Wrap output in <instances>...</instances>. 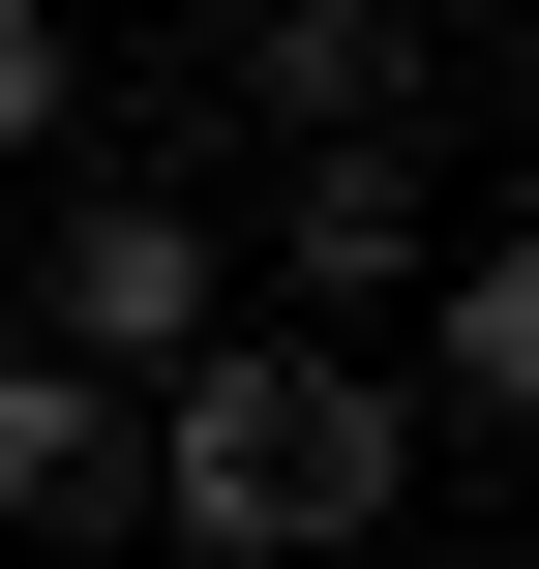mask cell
Instances as JSON below:
<instances>
[{
	"label": "cell",
	"mask_w": 539,
	"mask_h": 569,
	"mask_svg": "<svg viewBox=\"0 0 539 569\" xmlns=\"http://www.w3.org/2000/svg\"><path fill=\"white\" fill-rule=\"evenodd\" d=\"M60 120H90V60H60V0H0V180H30Z\"/></svg>",
	"instance_id": "52a82bcc"
},
{
	"label": "cell",
	"mask_w": 539,
	"mask_h": 569,
	"mask_svg": "<svg viewBox=\"0 0 539 569\" xmlns=\"http://www.w3.org/2000/svg\"><path fill=\"white\" fill-rule=\"evenodd\" d=\"M0 330H30V270H0Z\"/></svg>",
	"instance_id": "ba28073f"
},
{
	"label": "cell",
	"mask_w": 539,
	"mask_h": 569,
	"mask_svg": "<svg viewBox=\"0 0 539 569\" xmlns=\"http://www.w3.org/2000/svg\"><path fill=\"white\" fill-rule=\"evenodd\" d=\"M30 330H90V360L180 390V360L240 330V240H210L180 180H60V210H30Z\"/></svg>",
	"instance_id": "7a4b0ae2"
},
{
	"label": "cell",
	"mask_w": 539,
	"mask_h": 569,
	"mask_svg": "<svg viewBox=\"0 0 539 569\" xmlns=\"http://www.w3.org/2000/svg\"><path fill=\"white\" fill-rule=\"evenodd\" d=\"M240 120H300V150L420 120V0H240Z\"/></svg>",
	"instance_id": "5b68a950"
},
{
	"label": "cell",
	"mask_w": 539,
	"mask_h": 569,
	"mask_svg": "<svg viewBox=\"0 0 539 569\" xmlns=\"http://www.w3.org/2000/svg\"><path fill=\"white\" fill-rule=\"evenodd\" d=\"M270 270H300L330 330H360V300H420V270H450V210H420V120H360V150H300V240H270Z\"/></svg>",
	"instance_id": "277c9868"
},
{
	"label": "cell",
	"mask_w": 539,
	"mask_h": 569,
	"mask_svg": "<svg viewBox=\"0 0 539 569\" xmlns=\"http://www.w3.org/2000/svg\"><path fill=\"white\" fill-rule=\"evenodd\" d=\"M420 390H450V420H510V450H539V210H480V240L420 270Z\"/></svg>",
	"instance_id": "8992f818"
},
{
	"label": "cell",
	"mask_w": 539,
	"mask_h": 569,
	"mask_svg": "<svg viewBox=\"0 0 539 569\" xmlns=\"http://www.w3.org/2000/svg\"><path fill=\"white\" fill-rule=\"evenodd\" d=\"M0 540H150V360L0 330Z\"/></svg>",
	"instance_id": "3957f363"
},
{
	"label": "cell",
	"mask_w": 539,
	"mask_h": 569,
	"mask_svg": "<svg viewBox=\"0 0 539 569\" xmlns=\"http://www.w3.org/2000/svg\"><path fill=\"white\" fill-rule=\"evenodd\" d=\"M390 510H420V390L330 360V300L300 330H210L150 390V540H390Z\"/></svg>",
	"instance_id": "6da1fadb"
}]
</instances>
